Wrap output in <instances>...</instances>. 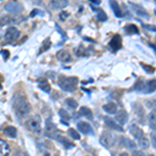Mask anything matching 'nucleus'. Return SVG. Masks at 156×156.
<instances>
[{
  "mask_svg": "<svg viewBox=\"0 0 156 156\" xmlns=\"http://www.w3.org/2000/svg\"><path fill=\"white\" fill-rule=\"evenodd\" d=\"M14 109L18 117H25L29 114L31 106L24 95L18 94L14 99Z\"/></svg>",
  "mask_w": 156,
  "mask_h": 156,
  "instance_id": "1",
  "label": "nucleus"
},
{
  "mask_svg": "<svg viewBox=\"0 0 156 156\" xmlns=\"http://www.w3.org/2000/svg\"><path fill=\"white\" fill-rule=\"evenodd\" d=\"M78 84V78L77 77H66L60 76L58 79L59 87L65 92H74Z\"/></svg>",
  "mask_w": 156,
  "mask_h": 156,
  "instance_id": "2",
  "label": "nucleus"
},
{
  "mask_svg": "<svg viewBox=\"0 0 156 156\" xmlns=\"http://www.w3.org/2000/svg\"><path fill=\"white\" fill-rule=\"evenodd\" d=\"M26 127L32 132L41 133V119H40L39 115H34V117L29 118L26 122Z\"/></svg>",
  "mask_w": 156,
  "mask_h": 156,
  "instance_id": "3",
  "label": "nucleus"
},
{
  "mask_svg": "<svg viewBox=\"0 0 156 156\" xmlns=\"http://www.w3.org/2000/svg\"><path fill=\"white\" fill-rule=\"evenodd\" d=\"M115 135L108 131H104L101 134V136H100V144L105 148L112 147L115 144Z\"/></svg>",
  "mask_w": 156,
  "mask_h": 156,
  "instance_id": "4",
  "label": "nucleus"
},
{
  "mask_svg": "<svg viewBox=\"0 0 156 156\" xmlns=\"http://www.w3.org/2000/svg\"><path fill=\"white\" fill-rule=\"evenodd\" d=\"M4 9L9 12H12V14H19V12H23L24 7L21 3L17 1H9L4 5Z\"/></svg>",
  "mask_w": 156,
  "mask_h": 156,
  "instance_id": "5",
  "label": "nucleus"
},
{
  "mask_svg": "<svg viewBox=\"0 0 156 156\" xmlns=\"http://www.w3.org/2000/svg\"><path fill=\"white\" fill-rule=\"evenodd\" d=\"M20 36V31L16 27H9L7 28V30L5 31V34H4V39H5L6 42L12 43L14 41H16L17 39Z\"/></svg>",
  "mask_w": 156,
  "mask_h": 156,
  "instance_id": "6",
  "label": "nucleus"
},
{
  "mask_svg": "<svg viewBox=\"0 0 156 156\" xmlns=\"http://www.w3.org/2000/svg\"><path fill=\"white\" fill-rule=\"evenodd\" d=\"M109 47L114 52H117L122 48V37L120 34H115L109 42Z\"/></svg>",
  "mask_w": 156,
  "mask_h": 156,
  "instance_id": "7",
  "label": "nucleus"
},
{
  "mask_svg": "<svg viewBox=\"0 0 156 156\" xmlns=\"http://www.w3.org/2000/svg\"><path fill=\"white\" fill-rule=\"evenodd\" d=\"M103 119H104V122H105V124H106V126L109 127L110 129H114V130H117V131L123 132V128L121 127L114 119H112V118H109V117H103Z\"/></svg>",
  "mask_w": 156,
  "mask_h": 156,
  "instance_id": "8",
  "label": "nucleus"
},
{
  "mask_svg": "<svg viewBox=\"0 0 156 156\" xmlns=\"http://www.w3.org/2000/svg\"><path fill=\"white\" fill-rule=\"evenodd\" d=\"M77 128H78V130H79L81 133H83V134H93V133H94L93 128L89 123L79 122L77 124Z\"/></svg>",
  "mask_w": 156,
  "mask_h": 156,
  "instance_id": "9",
  "label": "nucleus"
},
{
  "mask_svg": "<svg viewBox=\"0 0 156 156\" xmlns=\"http://www.w3.org/2000/svg\"><path fill=\"white\" fill-rule=\"evenodd\" d=\"M56 57L59 62H70L72 60V56L71 54L69 53V51L67 50H60L56 53Z\"/></svg>",
  "mask_w": 156,
  "mask_h": 156,
  "instance_id": "10",
  "label": "nucleus"
},
{
  "mask_svg": "<svg viewBox=\"0 0 156 156\" xmlns=\"http://www.w3.org/2000/svg\"><path fill=\"white\" fill-rule=\"evenodd\" d=\"M129 131L133 135V136L136 138V140H140V138L144 137V131H143V129L140 127H138L137 125H135V124H132L131 126H130Z\"/></svg>",
  "mask_w": 156,
  "mask_h": 156,
  "instance_id": "11",
  "label": "nucleus"
},
{
  "mask_svg": "<svg viewBox=\"0 0 156 156\" xmlns=\"http://www.w3.org/2000/svg\"><path fill=\"white\" fill-rule=\"evenodd\" d=\"M115 121L119 122V124H121V125L126 124L127 121H128V114H127L126 110H124V109L119 110V112L115 114Z\"/></svg>",
  "mask_w": 156,
  "mask_h": 156,
  "instance_id": "12",
  "label": "nucleus"
},
{
  "mask_svg": "<svg viewBox=\"0 0 156 156\" xmlns=\"http://www.w3.org/2000/svg\"><path fill=\"white\" fill-rule=\"evenodd\" d=\"M68 4H69V2H68L67 0H52V1L50 2V5L52 6V9H53L54 11H56V9H62L64 7H66Z\"/></svg>",
  "mask_w": 156,
  "mask_h": 156,
  "instance_id": "13",
  "label": "nucleus"
},
{
  "mask_svg": "<svg viewBox=\"0 0 156 156\" xmlns=\"http://www.w3.org/2000/svg\"><path fill=\"white\" fill-rule=\"evenodd\" d=\"M103 110L109 115H115L118 112V106L114 102H108L106 104L103 105Z\"/></svg>",
  "mask_w": 156,
  "mask_h": 156,
  "instance_id": "14",
  "label": "nucleus"
},
{
  "mask_svg": "<svg viewBox=\"0 0 156 156\" xmlns=\"http://www.w3.org/2000/svg\"><path fill=\"white\" fill-rule=\"evenodd\" d=\"M37 85H39L40 89L42 90H44L45 93H50V90H51V87H50L49 82L47 81V79H45V78H39V79H37Z\"/></svg>",
  "mask_w": 156,
  "mask_h": 156,
  "instance_id": "15",
  "label": "nucleus"
},
{
  "mask_svg": "<svg viewBox=\"0 0 156 156\" xmlns=\"http://www.w3.org/2000/svg\"><path fill=\"white\" fill-rule=\"evenodd\" d=\"M131 5L133 6V11L135 12V14L138 15V16H140V17H144V18H147V19H149V14H148L147 12L144 9V7L143 6H140V5H138V4H134V3H130Z\"/></svg>",
  "mask_w": 156,
  "mask_h": 156,
  "instance_id": "16",
  "label": "nucleus"
},
{
  "mask_svg": "<svg viewBox=\"0 0 156 156\" xmlns=\"http://www.w3.org/2000/svg\"><path fill=\"white\" fill-rule=\"evenodd\" d=\"M11 149L9 144L3 140H0V156H7L9 155Z\"/></svg>",
  "mask_w": 156,
  "mask_h": 156,
  "instance_id": "17",
  "label": "nucleus"
},
{
  "mask_svg": "<svg viewBox=\"0 0 156 156\" xmlns=\"http://www.w3.org/2000/svg\"><path fill=\"white\" fill-rule=\"evenodd\" d=\"M135 115H137V120L140 123L145 122V110L143 109V107L140 104H135V109H134Z\"/></svg>",
  "mask_w": 156,
  "mask_h": 156,
  "instance_id": "18",
  "label": "nucleus"
},
{
  "mask_svg": "<svg viewBox=\"0 0 156 156\" xmlns=\"http://www.w3.org/2000/svg\"><path fill=\"white\" fill-rule=\"evenodd\" d=\"M124 30L126 31L127 34H129V36H133V34H140V30H138L136 25H134V24L126 25Z\"/></svg>",
  "mask_w": 156,
  "mask_h": 156,
  "instance_id": "19",
  "label": "nucleus"
},
{
  "mask_svg": "<svg viewBox=\"0 0 156 156\" xmlns=\"http://www.w3.org/2000/svg\"><path fill=\"white\" fill-rule=\"evenodd\" d=\"M109 5H110V7H112V12H115V15L118 17V18H121V17L123 16L122 12H121V9H120V6H119V3H118L117 1H114V0L109 1Z\"/></svg>",
  "mask_w": 156,
  "mask_h": 156,
  "instance_id": "20",
  "label": "nucleus"
},
{
  "mask_svg": "<svg viewBox=\"0 0 156 156\" xmlns=\"http://www.w3.org/2000/svg\"><path fill=\"white\" fill-rule=\"evenodd\" d=\"M93 11L94 12H97V15H96V18L98 21L100 22H105L107 21V15L105 14L104 11H102V9H96V7H93Z\"/></svg>",
  "mask_w": 156,
  "mask_h": 156,
  "instance_id": "21",
  "label": "nucleus"
},
{
  "mask_svg": "<svg viewBox=\"0 0 156 156\" xmlns=\"http://www.w3.org/2000/svg\"><path fill=\"white\" fill-rule=\"evenodd\" d=\"M55 140H57V142H59L62 145H64L65 146V148H67V149H69V148H73V144L71 142H70L69 140H68L67 137H65V136H62V134H59V135H57L56 138Z\"/></svg>",
  "mask_w": 156,
  "mask_h": 156,
  "instance_id": "22",
  "label": "nucleus"
},
{
  "mask_svg": "<svg viewBox=\"0 0 156 156\" xmlns=\"http://www.w3.org/2000/svg\"><path fill=\"white\" fill-rule=\"evenodd\" d=\"M155 79L149 80V81L146 83V94H151V93H154L155 89H156V85H155Z\"/></svg>",
  "mask_w": 156,
  "mask_h": 156,
  "instance_id": "23",
  "label": "nucleus"
},
{
  "mask_svg": "<svg viewBox=\"0 0 156 156\" xmlns=\"http://www.w3.org/2000/svg\"><path fill=\"white\" fill-rule=\"evenodd\" d=\"M79 115H83V117L87 118L89 120H93V112L89 107L82 106L79 110Z\"/></svg>",
  "mask_w": 156,
  "mask_h": 156,
  "instance_id": "24",
  "label": "nucleus"
},
{
  "mask_svg": "<svg viewBox=\"0 0 156 156\" xmlns=\"http://www.w3.org/2000/svg\"><path fill=\"white\" fill-rule=\"evenodd\" d=\"M4 134L11 138H15L17 136V129L14 126H7L4 129Z\"/></svg>",
  "mask_w": 156,
  "mask_h": 156,
  "instance_id": "25",
  "label": "nucleus"
},
{
  "mask_svg": "<svg viewBox=\"0 0 156 156\" xmlns=\"http://www.w3.org/2000/svg\"><path fill=\"white\" fill-rule=\"evenodd\" d=\"M134 90H137V92H140V93H144V94H146V83L144 81H142V80H138L134 85Z\"/></svg>",
  "mask_w": 156,
  "mask_h": 156,
  "instance_id": "26",
  "label": "nucleus"
},
{
  "mask_svg": "<svg viewBox=\"0 0 156 156\" xmlns=\"http://www.w3.org/2000/svg\"><path fill=\"white\" fill-rule=\"evenodd\" d=\"M123 142H124V146L126 148L130 150H135V148H136V145H135V143L133 142V140H129V138H124L123 140Z\"/></svg>",
  "mask_w": 156,
  "mask_h": 156,
  "instance_id": "27",
  "label": "nucleus"
},
{
  "mask_svg": "<svg viewBox=\"0 0 156 156\" xmlns=\"http://www.w3.org/2000/svg\"><path fill=\"white\" fill-rule=\"evenodd\" d=\"M75 54L79 57H82V56H87V50L82 45H79L77 49H75Z\"/></svg>",
  "mask_w": 156,
  "mask_h": 156,
  "instance_id": "28",
  "label": "nucleus"
},
{
  "mask_svg": "<svg viewBox=\"0 0 156 156\" xmlns=\"http://www.w3.org/2000/svg\"><path fill=\"white\" fill-rule=\"evenodd\" d=\"M50 47H51V41H50V37H47L46 41H45L44 44H43L42 48L40 49L39 54H41V53H43V52H45V51H47V50H49Z\"/></svg>",
  "mask_w": 156,
  "mask_h": 156,
  "instance_id": "29",
  "label": "nucleus"
},
{
  "mask_svg": "<svg viewBox=\"0 0 156 156\" xmlns=\"http://www.w3.org/2000/svg\"><path fill=\"white\" fill-rule=\"evenodd\" d=\"M12 21V18L7 15H2L0 16V26H4V25L11 23Z\"/></svg>",
  "mask_w": 156,
  "mask_h": 156,
  "instance_id": "30",
  "label": "nucleus"
},
{
  "mask_svg": "<svg viewBox=\"0 0 156 156\" xmlns=\"http://www.w3.org/2000/svg\"><path fill=\"white\" fill-rule=\"evenodd\" d=\"M68 133H69V135L73 138V140H80V134L75 129H73V128H69Z\"/></svg>",
  "mask_w": 156,
  "mask_h": 156,
  "instance_id": "31",
  "label": "nucleus"
},
{
  "mask_svg": "<svg viewBox=\"0 0 156 156\" xmlns=\"http://www.w3.org/2000/svg\"><path fill=\"white\" fill-rule=\"evenodd\" d=\"M66 104L69 107H71L72 109H75V108H77V106H78L77 101H75V100L72 99V98H68V99H66Z\"/></svg>",
  "mask_w": 156,
  "mask_h": 156,
  "instance_id": "32",
  "label": "nucleus"
},
{
  "mask_svg": "<svg viewBox=\"0 0 156 156\" xmlns=\"http://www.w3.org/2000/svg\"><path fill=\"white\" fill-rule=\"evenodd\" d=\"M58 115H60V118L62 119V121L64 120H70V115L69 112H67L66 109H64V108H60V109L58 110Z\"/></svg>",
  "mask_w": 156,
  "mask_h": 156,
  "instance_id": "33",
  "label": "nucleus"
},
{
  "mask_svg": "<svg viewBox=\"0 0 156 156\" xmlns=\"http://www.w3.org/2000/svg\"><path fill=\"white\" fill-rule=\"evenodd\" d=\"M138 145H140L142 148H144V149H147V148H149V146H150L149 140L145 137H142L138 140Z\"/></svg>",
  "mask_w": 156,
  "mask_h": 156,
  "instance_id": "34",
  "label": "nucleus"
},
{
  "mask_svg": "<svg viewBox=\"0 0 156 156\" xmlns=\"http://www.w3.org/2000/svg\"><path fill=\"white\" fill-rule=\"evenodd\" d=\"M149 121H150V127L153 130H155V110H152V112L150 114Z\"/></svg>",
  "mask_w": 156,
  "mask_h": 156,
  "instance_id": "35",
  "label": "nucleus"
},
{
  "mask_svg": "<svg viewBox=\"0 0 156 156\" xmlns=\"http://www.w3.org/2000/svg\"><path fill=\"white\" fill-rule=\"evenodd\" d=\"M140 66L143 67V69H144L145 71L148 73V74H152V73L155 72V69L152 66H149V65L143 64V62H140Z\"/></svg>",
  "mask_w": 156,
  "mask_h": 156,
  "instance_id": "36",
  "label": "nucleus"
},
{
  "mask_svg": "<svg viewBox=\"0 0 156 156\" xmlns=\"http://www.w3.org/2000/svg\"><path fill=\"white\" fill-rule=\"evenodd\" d=\"M70 16V14L68 12H66V11H62V12H60V14H59V19H62V21H65L68 17Z\"/></svg>",
  "mask_w": 156,
  "mask_h": 156,
  "instance_id": "37",
  "label": "nucleus"
},
{
  "mask_svg": "<svg viewBox=\"0 0 156 156\" xmlns=\"http://www.w3.org/2000/svg\"><path fill=\"white\" fill-rule=\"evenodd\" d=\"M143 27L146 29H148L149 31H153V32H155V26L154 25H148V24H143Z\"/></svg>",
  "mask_w": 156,
  "mask_h": 156,
  "instance_id": "38",
  "label": "nucleus"
},
{
  "mask_svg": "<svg viewBox=\"0 0 156 156\" xmlns=\"http://www.w3.org/2000/svg\"><path fill=\"white\" fill-rule=\"evenodd\" d=\"M1 55L3 56L4 59H9V52L7 50H1Z\"/></svg>",
  "mask_w": 156,
  "mask_h": 156,
  "instance_id": "39",
  "label": "nucleus"
},
{
  "mask_svg": "<svg viewBox=\"0 0 156 156\" xmlns=\"http://www.w3.org/2000/svg\"><path fill=\"white\" fill-rule=\"evenodd\" d=\"M132 156H145V154H144V152H143V151L135 150V151H133Z\"/></svg>",
  "mask_w": 156,
  "mask_h": 156,
  "instance_id": "40",
  "label": "nucleus"
},
{
  "mask_svg": "<svg viewBox=\"0 0 156 156\" xmlns=\"http://www.w3.org/2000/svg\"><path fill=\"white\" fill-rule=\"evenodd\" d=\"M39 11H37V9H34V11H32L31 12H30V17H31V18H34V16H37V14H39Z\"/></svg>",
  "mask_w": 156,
  "mask_h": 156,
  "instance_id": "41",
  "label": "nucleus"
},
{
  "mask_svg": "<svg viewBox=\"0 0 156 156\" xmlns=\"http://www.w3.org/2000/svg\"><path fill=\"white\" fill-rule=\"evenodd\" d=\"M151 140H152V145H153V147H156V145H155V134L153 133V134H151Z\"/></svg>",
  "mask_w": 156,
  "mask_h": 156,
  "instance_id": "42",
  "label": "nucleus"
},
{
  "mask_svg": "<svg viewBox=\"0 0 156 156\" xmlns=\"http://www.w3.org/2000/svg\"><path fill=\"white\" fill-rule=\"evenodd\" d=\"M90 3L96 4V5H99V4H100V1H99V0H92V1H90Z\"/></svg>",
  "mask_w": 156,
  "mask_h": 156,
  "instance_id": "43",
  "label": "nucleus"
},
{
  "mask_svg": "<svg viewBox=\"0 0 156 156\" xmlns=\"http://www.w3.org/2000/svg\"><path fill=\"white\" fill-rule=\"evenodd\" d=\"M119 156H128V154H127V153H121Z\"/></svg>",
  "mask_w": 156,
  "mask_h": 156,
  "instance_id": "44",
  "label": "nucleus"
},
{
  "mask_svg": "<svg viewBox=\"0 0 156 156\" xmlns=\"http://www.w3.org/2000/svg\"><path fill=\"white\" fill-rule=\"evenodd\" d=\"M45 156H51V155H50L49 153H46V154H45Z\"/></svg>",
  "mask_w": 156,
  "mask_h": 156,
  "instance_id": "45",
  "label": "nucleus"
},
{
  "mask_svg": "<svg viewBox=\"0 0 156 156\" xmlns=\"http://www.w3.org/2000/svg\"><path fill=\"white\" fill-rule=\"evenodd\" d=\"M149 156H155V155H153V154H150Z\"/></svg>",
  "mask_w": 156,
  "mask_h": 156,
  "instance_id": "46",
  "label": "nucleus"
},
{
  "mask_svg": "<svg viewBox=\"0 0 156 156\" xmlns=\"http://www.w3.org/2000/svg\"><path fill=\"white\" fill-rule=\"evenodd\" d=\"M0 89H1V85H0Z\"/></svg>",
  "mask_w": 156,
  "mask_h": 156,
  "instance_id": "47",
  "label": "nucleus"
},
{
  "mask_svg": "<svg viewBox=\"0 0 156 156\" xmlns=\"http://www.w3.org/2000/svg\"><path fill=\"white\" fill-rule=\"evenodd\" d=\"M25 156H26V155H25Z\"/></svg>",
  "mask_w": 156,
  "mask_h": 156,
  "instance_id": "48",
  "label": "nucleus"
}]
</instances>
